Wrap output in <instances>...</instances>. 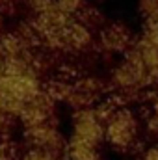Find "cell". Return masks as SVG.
I'll use <instances>...</instances> for the list:
<instances>
[{
    "label": "cell",
    "instance_id": "obj_6",
    "mask_svg": "<svg viewBox=\"0 0 158 160\" xmlns=\"http://www.w3.org/2000/svg\"><path fill=\"white\" fill-rule=\"evenodd\" d=\"M60 157H63V155L45 151L39 147H22V151L17 153V160H58Z\"/></svg>",
    "mask_w": 158,
    "mask_h": 160
},
{
    "label": "cell",
    "instance_id": "obj_7",
    "mask_svg": "<svg viewBox=\"0 0 158 160\" xmlns=\"http://www.w3.org/2000/svg\"><path fill=\"white\" fill-rule=\"evenodd\" d=\"M140 160H158V140L149 142V143L141 149Z\"/></svg>",
    "mask_w": 158,
    "mask_h": 160
},
{
    "label": "cell",
    "instance_id": "obj_4",
    "mask_svg": "<svg viewBox=\"0 0 158 160\" xmlns=\"http://www.w3.org/2000/svg\"><path fill=\"white\" fill-rule=\"evenodd\" d=\"M101 47L108 52H114V54H126L132 47L136 39L132 38L130 30L125 28L123 24H106L102 30H101Z\"/></svg>",
    "mask_w": 158,
    "mask_h": 160
},
{
    "label": "cell",
    "instance_id": "obj_8",
    "mask_svg": "<svg viewBox=\"0 0 158 160\" xmlns=\"http://www.w3.org/2000/svg\"><path fill=\"white\" fill-rule=\"evenodd\" d=\"M58 160H67V158H65V157H60V158H58Z\"/></svg>",
    "mask_w": 158,
    "mask_h": 160
},
{
    "label": "cell",
    "instance_id": "obj_1",
    "mask_svg": "<svg viewBox=\"0 0 158 160\" xmlns=\"http://www.w3.org/2000/svg\"><path fill=\"white\" fill-rule=\"evenodd\" d=\"M104 145H106L104 101L95 106H84L73 110L63 157L67 160H102Z\"/></svg>",
    "mask_w": 158,
    "mask_h": 160
},
{
    "label": "cell",
    "instance_id": "obj_2",
    "mask_svg": "<svg viewBox=\"0 0 158 160\" xmlns=\"http://www.w3.org/2000/svg\"><path fill=\"white\" fill-rule=\"evenodd\" d=\"M106 108V145L119 155L138 153L145 136L141 114L130 106L114 101H104Z\"/></svg>",
    "mask_w": 158,
    "mask_h": 160
},
{
    "label": "cell",
    "instance_id": "obj_3",
    "mask_svg": "<svg viewBox=\"0 0 158 160\" xmlns=\"http://www.w3.org/2000/svg\"><path fill=\"white\" fill-rule=\"evenodd\" d=\"M67 136L60 128L56 118L22 127V147H39L58 155L65 153Z\"/></svg>",
    "mask_w": 158,
    "mask_h": 160
},
{
    "label": "cell",
    "instance_id": "obj_5",
    "mask_svg": "<svg viewBox=\"0 0 158 160\" xmlns=\"http://www.w3.org/2000/svg\"><path fill=\"white\" fill-rule=\"evenodd\" d=\"M143 130L151 142L158 140V93H151V97L143 104Z\"/></svg>",
    "mask_w": 158,
    "mask_h": 160
}]
</instances>
